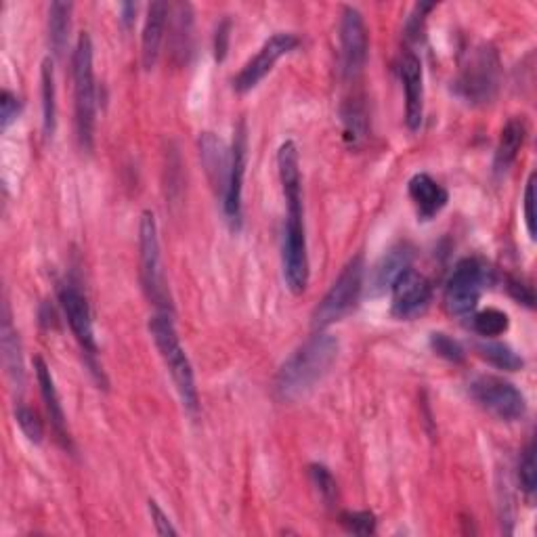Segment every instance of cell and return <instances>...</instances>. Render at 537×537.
Here are the masks:
<instances>
[{
	"label": "cell",
	"instance_id": "1f68e13d",
	"mask_svg": "<svg viewBox=\"0 0 537 537\" xmlns=\"http://www.w3.org/2000/svg\"><path fill=\"white\" fill-rule=\"evenodd\" d=\"M535 443L529 441V445L523 451V458L519 464V481L521 489L525 491L527 498H533L535 487H537V470H535Z\"/></svg>",
	"mask_w": 537,
	"mask_h": 537
},
{
	"label": "cell",
	"instance_id": "ac0fdd59",
	"mask_svg": "<svg viewBox=\"0 0 537 537\" xmlns=\"http://www.w3.org/2000/svg\"><path fill=\"white\" fill-rule=\"evenodd\" d=\"M168 13H170V7L162 3V0H156V3L147 7L143 34H141V61L145 70H152L160 57Z\"/></svg>",
	"mask_w": 537,
	"mask_h": 537
},
{
	"label": "cell",
	"instance_id": "8992f818",
	"mask_svg": "<svg viewBox=\"0 0 537 537\" xmlns=\"http://www.w3.org/2000/svg\"><path fill=\"white\" fill-rule=\"evenodd\" d=\"M139 263H141V282L147 298L158 307V311L173 313L162 269L158 223L152 210H145L139 221Z\"/></svg>",
	"mask_w": 537,
	"mask_h": 537
},
{
	"label": "cell",
	"instance_id": "ffe728a7",
	"mask_svg": "<svg viewBox=\"0 0 537 537\" xmlns=\"http://www.w3.org/2000/svg\"><path fill=\"white\" fill-rule=\"evenodd\" d=\"M407 269H412V250L410 246H395L386 252L380 263L374 267L372 273V288L376 294H382L386 290H391L393 284L399 279L401 273Z\"/></svg>",
	"mask_w": 537,
	"mask_h": 537
},
{
	"label": "cell",
	"instance_id": "7a4b0ae2",
	"mask_svg": "<svg viewBox=\"0 0 537 537\" xmlns=\"http://www.w3.org/2000/svg\"><path fill=\"white\" fill-rule=\"evenodd\" d=\"M149 334L154 338V345L166 365V370L175 382V389L181 397V403L189 414H196L200 407L196 376H193L191 361L181 345V338L177 334L173 313L158 311L149 319Z\"/></svg>",
	"mask_w": 537,
	"mask_h": 537
},
{
	"label": "cell",
	"instance_id": "74e56055",
	"mask_svg": "<svg viewBox=\"0 0 537 537\" xmlns=\"http://www.w3.org/2000/svg\"><path fill=\"white\" fill-rule=\"evenodd\" d=\"M120 11H122V21L128 26V24H131V21H133L135 13H137V5H133V3H124V5H120Z\"/></svg>",
	"mask_w": 537,
	"mask_h": 537
},
{
	"label": "cell",
	"instance_id": "277c9868",
	"mask_svg": "<svg viewBox=\"0 0 537 537\" xmlns=\"http://www.w3.org/2000/svg\"><path fill=\"white\" fill-rule=\"evenodd\" d=\"M288 206V217L282 238V273L286 288L292 294H303L309 286V248L305 231L303 193L284 196Z\"/></svg>",
	"mask_w": 537,
	"mask_h": 537
},
{
	"label": "cell",
	"instance_id": "d6a6232c",
	"mask_svg": "<svg viewBox=\"0 0 537 537\" xmlns=\"http://www.w3.org/2000/svg\"><path fill=\"white\" fill-rule=\"evenodd\" d=\"M21 112V101L17 99V95H13L11 91H3L0 93V126H3V131L17 120Z\"/></svg>",
	"mask_w": 537,
	"mask_h": 537
},
{
	"label": "cell",
	"instance_id": "d4e9b609",
	"mask_svg": "<svg viewBox=\"0 0 537 537\" xmlns=\"http://www.w3.org/2000/svg\"><path fill=\"white\" fill-rule=\"evenodd\" d=\"M477 353L479 357H483L487 363H491L493 368L498 370H506V372H519L523 370V357L510 349L508 345H504V342H498V340H485V342H479L477 345Z\"/></svg>",
	"mask_w": 537,
	"mask_h": 537
},
{
	"label": "cell",
	"instance_id": "4dcf8cb0",
	"mask_svg": "<svg viewBox=\"0 0 537 537\" xmlns=\"http://www.w3.org/2000/svg\"><path fill=\"white\" fill-rule=\"evenodd\" d=\"M431 349L435 351V355H439L451 363H462L466 359V351L460 342L456 338L443 334V332L431 334Z\"/></svg>",
	"mask_w": 537,
	"mask_h": 537
},
{
	"label": "cell",
	"instance_id": "d6986e66",
	"mask_svg": "<svg viewBox=\"0 0 537 537\" xmlns=\"http://www.w3.org/2000/svg\"><path fill=\"white\" fill-rule=\"evenodd\" d=\"M200 158L206 168V175L214 189L221 191V196L227 187V175H229V158L231 149L225 147L221 139L214 137L212 133H204L200 137Z\"/></svg>",
	"mask_w": 537,
	"mask_h": 537
},
{
	"label": "cell",
	"instance_id": "6da1fadb",
	"mask_svg": "<svg viewBox=\"0 0 537 537\" xmlns=\"http://www.w3.org/2000/svg\"><path fill=\"white\" fill-rule=\"evenodd\" d=\"M338 338L317 332L303 347L296 349L279 368L275 378V393L282 401H296L311 393L317 382L324 380L338 357Z\"/></svg>",
	"mask_w": 537,
	"mask_h": 537
},
{
	"label": "cell",
	"instance_id": "5b68a950",
	"mask_svg": "<svg viewBox=\"0 0 537 537\" xmlns=\"http://www.w3.org/2000/svg\"><path fill=\"white\" fill-rule=\"evenodd\" d=\"M363 277H365V265L363 256L357 254L355 259L347 263V267L340 271L332 288L321 298V303L313 311V328L326 330L338 321L345 319L353 313L357 307L361 290H363Z\"/></svg>",
	"mask_w": 537,
	"mask_h": 537
},
{
	"label": "cell",
	"instance_id": "9a60e30c",
	"mask_svg": "<svg viewBox=\"0 0 537 537\" xmlns=\"http://www.w3.org/2000/svg\"><path fill=\"white\" fill-rule=\"evenodd\" d=\"M399 76L405 91V122L412 133L420 131L424 120V72L416 53L405 51L399 63Z\"/></svg>",
	"mask_w": 537,
	"mask_h": 537
},
{
	"label": "cell",
	"instance_id": "8d00e7d4",
	"mask_svg": "<svg viewBox=\"0 0 537 537\" xmlns=\"http://www.w3.org/2000/svg\"><path fill=\"white\" fill-rule=\"evenodd\" d=\"M229 21H223V24L219 26L217 30V38H214V57H217V61H223L225 55H227V49H229Z\"/></svg>",
	"mask_w": 537,
	"mask_h": 537
},
{
	"label": "cell",
	"instance_id": "e575fe53",
	"mask_svg": "<svg viewBox=\"0 0 537 537\" xmlns=\"http://www.w3.org/2000/svg\"><path fill=\"white\" fill-rule=\"evenodd\" d=\"M147 510H149V517H152V523H154V529L158 535H179L175 525L170 523L168 514L160 508V504L156 500H152V498L147 500Z\"/></svg>",
	"mask_w": 537,
	"mask_h": 537
},
{
	"label": "cell",
	"instance_id": "30bf717a",
	"mask_svg": "<svg viewBox=\"0 0 537 537\" xmlns=\"http://www.w3.org/2000/svg\"><path fill=\"white\" fill-rule=\"evenodd\" d=\"M370 40L363 15L355 7L342 9L340 17V66L345 80H355L368 61Z\"/></svg>",
	"mask_w": 537,
	"mask_h": 537
},
{
	"label": "cell",
	"instance_id": "83f0119b",
	"mask_svg": "<svg viewBox=\"0 0 537 537\" xmlns=\"http://www.w3.org/2000/svg\"><path fill=\"white\" fill-rule=\"evenodd\" d=\"M309 470H311V481L319 493V498L328 506H332L338 500V485L330 468H326L324 464H313Z\"/></svg>",
	"mask_w": 537,
	"mask_h": 537
},
{
	"label": "cell",
	"instance_id": "e0dca14e",
	"mask_svg": "<svg viewBox=\"0 0 537 537\" xmlns=\"http://www.w3.org/2000/svg\"><path fill=\"white\" fill-rule=\"evenodd\" d=\"M407 193H410L418 217L422 221L435 219L449 202L447 189L426 173H418L410 179V183H407Z\"/></svg>",
	"mask_w": 537,
	"mask_h": 537
},
{
	"label": "cell",
	"instance_id": "4316f807",
	"mask_svg": "<svg viewBox=\"0 0 537 537\" xmlns=\"http://www.w3.org/2000/svg\"><path fill=\"white\" fill-rule=\"evenodd\" d=\"M510 328V319L500 309H483L472 315V330H475L483 338H498L506 334Z\"/></svg>",
	"mask_w": 537,
	"mask_h": 537
},
{
	"label": "cell",
	"instance_id": "52a82bcc",
	"mask_svg": "<svg viewBox=\"0 0 537 537\" xmlns=\"http://www.w3.org/2000/svg\"><path fill=\"white\" fill-rule=\"evenodd\" d=\"M493 284V271L491 267L470 256V259H462L454 273H451L447 288H445V307L451 315L456 317H468L477 311L479 300L483 292Z\"/></svg>",
	"mask_w": 537,
	"mask_h": 537
},
{
	"label": "cell",
	"instance_id": "f1b7e54d",
	"mask_svg": "<svg viewBox=\"0 0 537 537\" xmlns=\"http://www.w3.org/2000/svg\"><path fill=\"white\" fill-rule=\"evenodd\" d=\"M15 420L21 428V433L26 435V439L30 443L40 445L42 439H45V426H42V420L38 418L36 412L30 410V407H26V405L15 407Z\"/></svg>",
	"mask_w": 537,
	"mask_h": 537
},
{
	"label": "cell",
	"instance_id": "7402d4cb",
	"mask_svg": "<svg viewBox=\"0 0 537 537\" xmlns=\"http://www.w3.org/2000/svg\"><path fill=\"white\" fill-rule=\"evenodd\" d=\"M527 139V124L523 118H512L506 122L500 135V143L496 149V160H493V168L496 173H506V170L517 160L519 152Z\"/></svg>",
	"mask_w": 537,
	"mask_h": 537
},
{
	"label": "cell",
	"instance_id": "603a6c76",
	"mask_svg": "<svg viewBox=\"0 0 537 537\" xmlns=\"http://www.w3.org/2000/svg\"><path fill=\"white\" fill-rule=\"evenodd\" d=\"M72 3H51L49 7V42L57 57L68 49L70 30H72Z\"/></svg>",
	"mask_w": 537,
	"mask_h": 537
},
{
	"label": "cell",
	"instance_id": "3957f363",
	"mask_svg": "<svg viewBox=\"0 0 537 537\" xmlns=\"http://www.w3.org/2000/svg\"><path fill=\"white\" fill-rule=\"evenodd\" d=\"M74 76V107H76V135L84 152L93 149L95 122H97V84L93 68V40L87 32L78 36L72 55Z\"/></svg>",
	"mask_w": 537,
	"mask_h": 537
},
{
	"label": "cell",
	"instance_id": "836d02e7",
	"mask_svg": "<svg viewBox=\"0 0 537 537\" xmlns=\"http://www.w3.org/2000/svg\"><path fill=\"white\" fill-rule=\"evenodd\" d=\"M523 210H525V227L529 238L535 242V173L529 175L525 198H523Z\"/></svg>",
	"mask_w": 537,
	"mask_h": 537
},
{
	"label": "cell",
	"instance_id": "7c38bea8",
	"mask_svg": "<svg viewBox=\"0 0 537 537\" xmlns=\"http://www.w3.org/2000/svg\"><path fill=\"white\" fill-rule=\"evenodd\" d=\"M246 154H248V141H246V124L242 122L235 131V139L231 145V158H229V175L227 187L223 193V212L225 219L233 231L242 229V193H244V177H246Z\"/></svg>",
	"mask_w": 537,
	"mask_h": 537
},
{
	"label": "cell",
	"instance_id": "8fae6325",
	"mask_svg": "<svg viewBox=\"0 0 537 537\" xmlns=\"http://www.w3.org/2000/svg\"><path fill=\"white\" fill-rule=\"evenodd\" d=\"M298 45H300L298 36H294L290 32L273 34L265 42V45L261 47V51L246 63L238 76H235L233 89L238 93H250L252 89L259 87V84L263 82V78L273 70L275 63L282 59L284 55L292 53Z\"/></svg>",
	"mask_w": 537,
	"mask_h": 537
},
{
	"label": "cell",
	"instance_id": "9c48e42d",
	"mask_svg": "<svg viewBox=\"0 0 537 537\" xmlns=\"http://www.w3.org/2000/svg\"><path fill=\"white\" fill-rule=\"evenodd\" d=\"M470 395L485 412L504 422H517L527 414V399L502 376H479L470 384Z\"/></svg>",
	"mask_w": 537,
	"mask_h": 537
},
{
	"label": "cell",
	"instance_id": "ba28073f",
	"mask_svg": "<svg viewBox=\"0 0 537 537\" xmlns=\"http://www.w3.org/2000/svg\"><path fill=\"white\" fill-rule=\"evenodd\" d=\"M59 303H61L63 313H66L72 334L76 336L84 357H87L91 372L97 376L99 382L105 384L103 372H99V363H97L99 349H97L95 330H93V315H91L87 296H84V292L68 279L66 284L59 286Z\"/></svg>",
	"mask_w": 537,
	"mask_h": 537
},
{
	"label": "cell",
	"instance_id": "4fadbf2b",
	"mask_svg": "<svg viewBox=\"0 0 537 537\" xmlns=\"http://www.w3.org/2000/svg\"><path fill=\"white\" fill-rule=\"evenodd\" d=\"M391 292H393L391 313L403 321H412L420 317L433 300L431 282L414 269H407L405 273H401Z\"/></svg>",
	"mask_w": 537,
	"mask_h": 537
},
{
	"label": "cell",
	"instance_id": "484cf974",
	"mask_svg": "<svg viewBox=\"0 0 537 537\" xmlns=\"http://www.w3.org/2000/svg\"><path fill=\"white\" fill-rule=\"evenodd\" d=\"M342 124H345V139L351 147H357L363 143L365 135H368V114L361 99L353 97L342 107Z\"/></svg>",
	"mask_w": 537,
	"mask_h": 537
},
{
	"label": "cell",
	"instance_id": "5bb4252c",
	"mask_svg": "<svg viewBox=\"0 0 537 537\" xmlns=\"http://www.w3.org/2000/svg\"><path fill=\"white\" fill-rule=\"evenodd\" d=\"M498 82V57L491 49H479L470 57L460 80L456 82L458 93L475 103L489 101Z\"/></svg>",
	"mask_w": 537,
	"mask_h": 537
},
{
	"label": "cell",
	"instance_id": "2e32d148",
	"mask_svg": "<svg viewBox=\"0 0 537 537\" xmlns=\"http://www.w3.org/2000/svg\"><path fill=\"white\" fill-rule=\"evenodd\" d=\"M34 370H36V380L40 386V393H42V401H45V405H47V414H49L51 424H53V431H55L57 439L61 441V445L70 449L72 443H70V433H68L66 412H63V405H61V399L57 393V386H55V378L49 370L47 361L42 357H36Z\"/></svg>",
	"mask_w": 537,
	"mask_h": 537
},
{
	"label": "cell",
	"instance_id": "44dd1931",
	"mask_svg": "<svg viewBox=\"0 0 537 537\" xmlns=\"http://www.w3.org/2000/svg\"><path fill=\"white\" fill-rule=\"evenodd\" d=\"M0 340H3V363H5L7 376L15 389H21V386H24V359H21L19 334L13 328L9 305L3 307V328H0Z\"/></svg>",
	"mask_w": 537,
	"mask_h": 537
},
{
	"label": "cell",
	"instance_id": "d590c367",
	"mask_svg": "<svg viewBox=\"0 0 537 537\" xmlns=\"http://www.w3.org/2000/svg\"><path fill=\"white\" fill-rule=\"evenodd\" d=\"M508 290H510V294H512L514 300H519V303H523L525 307L533 309L535 298H533V290H531V286H525L523 282H519V279H510Z\"/></svg>",
	"mask_w": 537,
	"mask_h": 537
},
{
	"label": "cell",
	"instance_id": "cb8c5ba5",
	"mask_svg": "<svg viewBox=\"0 0 537 537\" xmlns=\"http://www.w3.org/2000/svg\"><path fill=\"white\" fill-rule=\"evenodd\" d=\"M57 128V91H55V70L53 61H42V131L51 139Z\"/></svg>",
	"mask_w": 537,
	"mask_h": 537
},
{
	"label": "cell",
	"instance_id": "f546056e",
	"mask_svg": "<svg viewBox=\"0 0 537 537\" xmlns=\"http://www.w3.org/2000/svg\"><path fill=\"white\" fill-rule=\"evenodd\" d=\"M340 525L353 535H374L376 533V517L368 510L342 512Z\"/></svg>",
	"mask_w": 537,
	"mask_h": 537
}]
</instances>
